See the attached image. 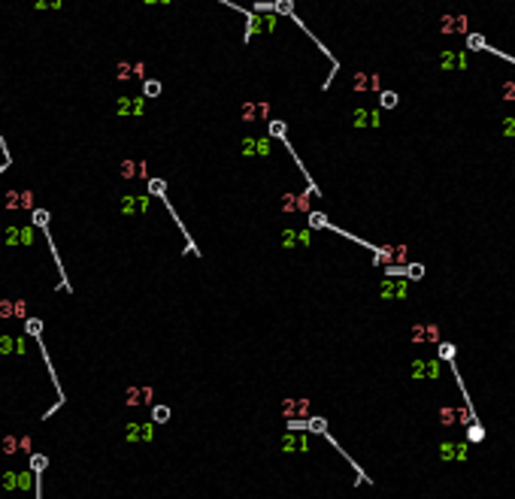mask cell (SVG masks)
<instances>
[{
    "label": "cell",
    "instance_id": "cell-29",
    "mask_svg": "<svg viewBox=\"0 0 515 499\" xmlns=\"http://www.w3.org/2000/svg\"><path fill=\"white\" fill-rule=\"evenodd\" d=\"M409 275H412V278H421V275H424V270H421V266L415 263V266H412V270H409Z\"/></svg>",
    "mask_w": 515,
    "mask_h": 499
},
{
    "label": "cell",
    "instance_id": "cell-24",
    "mask_svg": "<svg viewBox=\"0 0 515 499\" xmlns=\"http://www.w3.org/2000/svg\"><path fill=\"white\" fill-rule=\"evenodd\" d=\"M309 430H318V433H325V430H327V424H325L322 418H312V421H309Z\"/></svg>",
    "mask_w": 515,
    "mask_h": 499
},
{
    "label": "cell",
    "instance_id": "cell-23",
    "mask_svg": "<svg viewBox=\"0 0 515 499\" xmlns=\"http://www.w3.org/2000/svg\"><path fill=\"white\" fill-rule=\"evenodd\" d=\"M439 357H442V360H452V357H455V345H449V342L439 345Z\"/></svg>",
    "mask_w": 515,
    "mask_h": 499
},
{
    "label": "cell",
    "instance_id": "cell-7",
    "mask_svg": "<svg viewBox=\"0 0 515 499\" xmlns=\"http://www.w3.org/2000/svg\"><path fill=\"white\" fill-rule=\"evenodd\" d=\"M412 378H439V360H415L412 363Z\"/></svg>",
    "mask_w": 515,
    "mask_h": 499
},
{
    "label": "cell",
    "instance_id": "cell-14",
    "mask_svg": "<svg viewBox=\"0 0 515 499\" xmlns=\"http://www.w3.org/2000/svg\"><path fill=\"white\" fill-rule=\"evenodd\" d=\"M391 297H394V299H403V297H406V281H394V284L385 281V284H382V299H391Z\"/></svg>",
    "mask_w": 515,
    "mask_h": 499
},
{
    "label": "cell",
    "instance_id": "cell-25",
    "mask_svg": "<svg viewBox=\"0 0 515 499\" xmlns=\"http://www.w3.org/2000/svg\"><path fill=\"white\" fill-rule=\"evenodd\" d=\"M503 133L506 136H515V118H503Z\"/></svg>",
    "mask_w": 515,
    "mask_h": 499
},
{
    "label": "cell",
    "instance_id": "cell-3",
    "mask_svg": "<svg viewBox=\"0 0 515 499\" xmlns=\"http://www.w3.org/2000/svg\"><path fill=\"white\" fill-rule=\"evenodd\" d=\"M439 460H446V463H461V460H467V442H439Z\"/></svg>",
    "mask_w": 515,
    "mask_h": 499
},
{
    "label": "cell",
    "instance_id": "cell-6",
    "mask_svg": "<svg viewBox=\"0 0 515 499\" xmlns=\"http://www.w3.org/2000/svg\"><path fill=\"white\" fill-rule=\"evenodd\" d=\"M243 154L245 157H264V154H270V139H264V136H248L243 142Z\"/></svg>",
    "mask_w": 515,
    "mask_h": 499
},
{
    "label": "cell",
    "instance_id": "cell-8",
    "mask_svg": "<svg viewBox=\"0 0 515 499\" xmlns=\"http://www.w3.org/2000/svg\"><path fill=\"white\" fill-rule=\"evenodd\" d=\"M406 260V245H388V248H379V263H385V266H397V263H403Z\"/></svg>",
    "mask_w": 515,
    "mask_h": 499
},
{
    "label": "cell",
    "instance_id": "cell-11",
    "mask_svg": "<svg viewBox=\"0 0 515 499\" xmlns=\"http://www.w3.org/2000/svg\"><path fill=\"white\" fill-rule=\"evenodd\" d=\"M309 399H285L282 402V412H285L288 418H303V415H309Z\"/></svg>",
    "mask_w": 515,
    "mask_h": 499
},
{
    "label": "cell",
    "instance_id": "cell-4",
    "mask_svg": "<svg viewBox=\"0 0 515 499\" xmlns=\"http://www.w3.org/2000/svg\"><path fill=\"white\" fill-rule=\"evenodd\" d=\"M439 67L446 70V73H455V70H467V55L461 49H446L439 55Z\"/></svg>",
    "mask_w": 515,
    "mask_h": 499
},
{
    "label": "cell",
    "instance_id": "cell-9",
    "mask_svg": "<svg viewBox=\"0 0 515 499\" xmlns=\"http://www.w3.org/2000/svg\"><path fill=\"white\" fill-rule=\"evenodd\" d=\"M439 30L442 33H467V15H442Z\"/></svg>",
    "mask_w": 515,
    "mask_h": 499
},
{
    "label": "cell",
    "instance_id": "cell-17",
    "mask_svg": "<svg viewBox=\"0 0 515 499\" xmlns=\"http://www.w3.org/2000/svg\"><path fill=\"white\" fill-rule=\"evenodd\" d=\"M128 439L134 442V439H152V426L146 424V426H136V424H131L128 426Z\"/></svg>",
    "mask_w": 515,
    "mask_h": 499
},
{
    "label": "cell",
    "instance_id": "cell-20",
    "mask_svg": "<svg viewBox=\"0 0 515 499\" xmlns=\"http://www.w3.org/2000/svg\"><path fill=\"white\" fill-rule=\"evenodd\" d=\"M152 418H155L158 424H164V421L170 418V408H167V405H155V408H152Z\"/></svg>",
    "mask_w": 515,
    "mask_h": 499
},
{
    "label": "cell",
    "instance_id": "cell-21",
    "mask_svg": "<svg viewBox=\"0 0 515 499\" xmlns=\"http://www.w3.org/2000/svg\"><path fill=\"white\" fill-rule=\"evenodd\" d=\"M458 424H476V415L470 412L467 405H464V408H458Z\"/></svg>",
    "mask_w": 515,
    "mask_h": 499
},
{
    "label": "cell",
    "instance_id": "cell-19",
    "mask_svg": "<svg viewBox=\"0 0 515 499\" xmlns=\"http://www.w3.org/2000/svg\"><path fill=\"white\" fill-rule=\"evenodd\" d=\"M467 439H470V442H482V439H485V430H482L479 424H470V430H467Z\"/></svg>",
    "mask_w": 515,
    "mask_h": 499
},
{
    "label": "cell",
    "instance_id": "cell-16",
    "mask_svg": "<svg viewBox=\"0 0 515 499\" xmlns=\"http://www.w3.org/2000/svg\"><path fill=\"white\" fill-rule=\"evenodd\" d=\"M439 424H442V426H455V424H458V408L442 405V408H439Z\"/></svg>",
    "mask_w": 515,
    "mask_h": 499
},
{
    "label": "cell",
    "instance_id": "cell-5",
    "mask_svg": "<svg viewBox=\"0 0 515 499\" xmlns=\"http://www.w3.org/2000/svg\"><path fill=\"white\" fill-rule=\"evenodd\" d=\"M412 342H439V324L424 321V324L412 327Z\"/></svg>",
    "mask_w": 515,
    "mask_h": 499
},
{
    "label": "cell",
    "instance_id": "cell-27",
    "mask_svg": "<svg viewBox=\"0 0 515 499\" xmlns=\"http://www.w3.org/2000/svg\"><path fill=\"white\" fill-rule=\"evenodd\" d=\"M397 103V94H382V106H394Z\"/></svg>",
    "mask_w": 515,
    "mask_h": 499
},
{
    "label": "cell",
    "instance_id": "cell-12",
    "mask_svg": "<svg viewBox=\"0 0 515 499\" xmlns=\"http://www.w3.org/2000/svg\"><path fill=\"white\" fill-rule=\"evenodd\" d=\"M124 402L128 405H143V402H152V387H131L124 394Z\"/></svg>",
    "mask_w": 515,
    "mask_h": 499
},
{
    "label": "cell",
    "instance_id": "cell-18",
    "mask_svg": "<svg viewBox=\"0 0 515 499\" xmlns=\"http://www.w3.org/2000/svg\"><path fill=\"white\" fill-rule=\"evenodd\" d=\"M354 124H358V127H364V124H379V121H376V112L358 109V112H354Z\"/></svg>",
    "mask_w": 515,
    "mask_h": 499
},
{
    "label": "cell",
    "instance_id": "cell-10",
    "mask_svg": "<svg viewBox=\"0 0 515 499\" xmlns=\"http://www.w3.org/2000/svg\"><path fill=\"white\" fill-rule=\"evenodd\" d=\"M243 118L245 121H267L270 118V103H245Z\"/></svg>",
    "mask_w": 515,
    "mask_h": 499
},
{
    "label": "cell",
    "instance_id": "cell-15",
    "mask_svg": "<svg viewBox=\"0 0 515 499\" xmlns=\"http://www.w3.org/2000/svg\"><path fill=\"white\" fill-rule=\"evenodd\" d=\"M264 30H273V19H261V15H252V25H248V37H255V33H264Z\"/></svg>",
    "mask_w": 515,
    "mask_h": 499
},
{
    "label": "cell",
    "instance_id": "cell-28",
    "mask_svg": "<svg viewBox=\"0 0 515 499\" xmlns=\"http://www.w3.org/2000/svg\"><path fill=\"white\" fill-rule=\"evenodd\" d=\"M158 91H161V85H158V82H149L146 85V94H158Z\"/></svg>",
    "mask_w": 515,
    "mask_h": 499
},
{
    "label": "cell",
    "instance_id": "cell-26",
    "mask_svg": "<svg viewBox=\"0 0 515 499\" xmlns=\"http://www.w3.org/2000/svg\"><path fill=\"white\" fill-rule=\"evenodd\" d=\"M503 97L506 100H515V82H506L503 85Z\"/></svg>",
    "mask_w": 515,
    "mask_h": 499
},
{
    "label": "cell",
    "instance_id": "cell-13",
    "mask_svg": "<svg viewBox=\"0 0 515 499\" xmlns=\"http://www.w3.org/2000/svg\"><path fill=\"white\" fill-rule=\"evenodd\" d=\"M352 88H354V91H376V88H379V76H364V73H354Z\"/></svg>",
    "mask_w": 515,
    "mask_h": 499
},
{
    "label": "cell",
    "instance_id": "cell-1",
    "mask_svg": "<svg viewBox=\"0 0 515 499\" xmlns=\"http://www.w3.org/2000/svg\"><path fill=\"white\" fill-rule=\"evenodd\" d=\"M279 445H282V451H285V454H291V451L306 454L309 451V436H306V430H291V433L282 436Z\"/></svg>",
    "mask_w": 515,
    "mask_h": 499
},
{
    "label": "cell",
    "instance_id": "cell-2",
    "mask_svg": "<svg viewBox=\"0 0 515 499\" xmlns=\"http://www.w3.org/2000/svg\"><path fill=\"white\" fill-rule=\"evenodd\" d=\"M309 203H312V191H300V194H285L279 200L282 212H309Z\"/></svg>",
    "mask_w": 515,
    "mask_h": 499
},
{
    "label": "cell",
    "instance_id": "cell-22",
    "mask_svg": "<svg viewBox=\"0 0 515 499\" xmlns=\"http://www.w3.org/2000/svg\"><path fill=\"white\" fill-rule=\"evenodd\" d=\"M309 224H312V227H327V218L322 215V212H312V215H309Z\"/></svg>",
    "mask_w": 515,
    "mask_h": 499
}]
</instances>
